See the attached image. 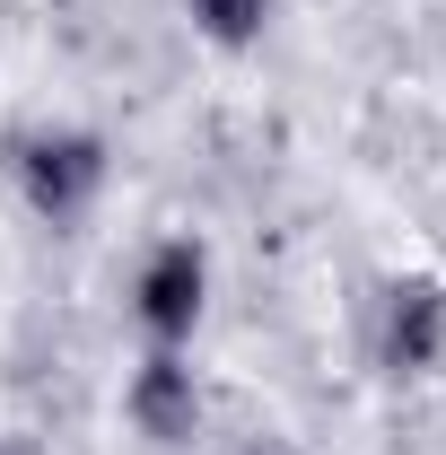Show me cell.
<instances>
[{"instance_id": "1", "label": "cell", "mask_w": 446, "mask_h": 455, "mask_svg": "<svg viewBox=\"0 0 446 455\" xmlns=\"http://www.w3.org/2000/svg\"><path fill=\"white\" fill-rule=\"evenodd\" d=\"M9 175H18V202H27L44 228H79L97 202H106L114 158H106V140L79 132V123H36V132L9 140Z\"/></svg>"}, {"instance_id": "2", "label": "cell", "mask_w": 446, "mask_h": 455, "mask_svg": "<svg viewBox=\"0 0 446 455\" xmlns=\"http://www.w3.org/2000/svg\"><path fill=\"white\" fill-rule=\"evenodd\" d=\"M211 315V245L202 236H158L131 272V324L149 333V350H184Z\"/></svg>"}, {"instance_id": "3", "label": "cell", "mask_w": 446, "mask_h": 455, "mask_svg": "<svg viewBox=\"0 0 446 455\" xmlns=\"http://www.w3.org/2000/svg\"><path fill=\"white\" fill-rule=\"evenodd\" d=\"M377 368L386 377H438L446 368V281L402 272L377 298Z\"/></svg>"}, {"instance_id": "4", "label": "cell", "mask_w": 446, "mask_h": 455, "mask_svg": "<svg viewBox=\"0 0 446 455\" xmlns=\"http://www.w3.org/2000/svg\"><path fill=\"white\" fill-rule=\"evenodd\" d=\"M123 420H131L149 447H193L202 420H211L193 359H184V350H149V359L131 368V386H123Z\"/></svg>"}, {"instance_id": "5", "label": "cell", "mask_w": 446, "mask_h": 455, "mask_svg": "<svg viewBox=\"0 0 446 455\" xmlns=\"http://www.w3.org/2000/svg\"><path fill=\"white\" fill-rule=\"evenodd\" d=\"M184 18H193V36H202V44L245 53V44H263V36H272L280 0H184Z\"/></svg>"}, {"instance_id": "6", "label": "cell", "mask_w": 446, "mask_h": 455, "mask_svg": "<svg viewBox=\"0 0 446 455\" xmlns=\"http://www.w3.org/2000/svg\"><path fill=\"white\" fill-rule=\"evenodd\" d=\"M0 455H36V447H27V438H9V429H0Z\"/></svg>"}, {"instance_id": "7", "label": "cell", "mask_w": 446, "mask_h": 455, "mask_svg": "<svg viewBox=\"0 0 446 455\" xmlns=\"http://www.w3.org/2000/svg\"><path fill=\"white\" fill-rule=\"evenodd\" d=\"M245 455H289V447H280V438H254V447H245Z\"/></svg>"}]
</instances>
